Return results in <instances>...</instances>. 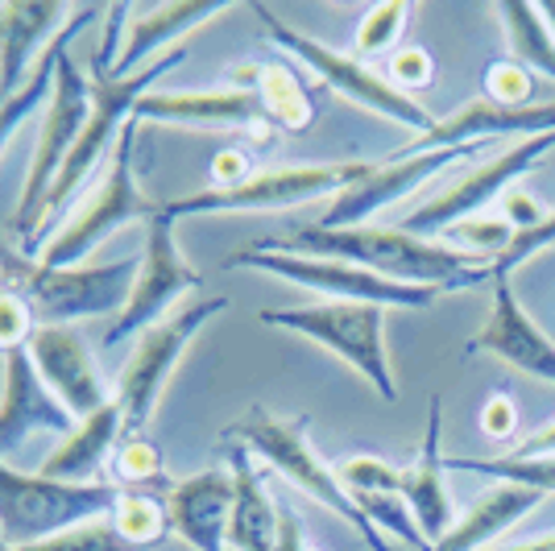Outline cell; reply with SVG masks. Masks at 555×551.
Here are the masks:
<instances>
[{"mask_svg":"<svg viewBox=\"0 0 555 551\" xmlns=\"http://www.w3.org/2000/svg\"><path fill=\"white\" fill-rule=\"evenodd\" d=\"M261 249H286L307 253V257H336L365 266L373 274L393 278V282H411V286H436L443 295L452 291H477L493 286V261L473 257L440 241H427L406 229H382V225H361V229H320V225H302L291 236H270L254 241Z\"/></svg>","mask_w":555,"mask_h":551,"instance_id":"obj_1","label":"cell"},{"mask_svg":"<svg viewBox=\"0 0 555 551\" xmlns=\"http://www.w3.org/2000/svg\"><path fill=\"white\" fill-rule=\"evenodd\" d=\"M307 432H311V414L307 411L274 414V411H266V407H249L224 436L241 439V444H245L254 457L266 460L274 473H282L291 485H299L311 502H320L324 510H332L336 518H345L348 527L365 539L370 551H393L390 539L373 527L370 514L361 510V502L345 489L340 473L315 452V444H311Z\"/></svg>","mask_w":555,"mask_h":551,"instance_id":"obj_2","label":"cell"},{"mask_svg":"<svg viewBox=\"0 0 555 551\" xmlns=\"http://www.w3.org/2000/svg\"><path fill=\"white\" fill-rule=\"evenodd\" d=\"M141 257H120L108 266H47L38 257L9 253L0 245V286L22 295L38 328H70L75 320L92 316H120L133 295Z\"/></svg>","mask_w":555,"mask_h":551,"instance_id":"obj_3","label":"cell"},{"mask_svg":"<svg viewBox=\"0 0 555 551\" xmlns=\"http://www.w3.org/2000/svg\"><path fill=\"white\" fill-rule=\"evenodd\" d=\"M120 502L116 482H54L42 473H22L0 460V539L4 548H25L83 523H100Z\"/></svg>","mask_w":555,"mask_h":551,"instance_id":"obj_4","label":"cell"},{"mask_svg":"<svg viewBox=\"0 0 555 551\" xmlns=\"http://www.w3.org/2000/svg\"><path fill=\"white\" fill-rule=\"evenodd\" d=\"M254 13L261 17V25H266L270 42H274L278 50H286V54H295L302 67L324 84V88H332L336 95L352 100V104L365 108V113L386 116V120H393V125L411 129L415 138H427V133L436 129V116L427 113L415 95L398 92L390 79H386V71L370 67V63L357 59V54H340V50H332V47H324V42H315V38H307V34H299L295 25L282 22L270 4H254Z\"/></svg>","mask_w":555,"mask_h":551,"instance_id":"obj_5","label":"cell"},{"mask_svg":"<svg viewBox=\"0 0 555 551\" xmlns=\"http://www.w3.org/2000/svg\"><path fill=\"white\" fill-rule=\"evenodd\" d=\"M257 320L266 328L299 332L307 341H315L332 357H340L348 369H357L377 390V398L398 402L390 345H386V307L324 299L311 307H291V311H257Z\"/></svg>","mask_w":555,"mask_h":551,"instance_id":"obj_6","label":"cell"},{"mask_svg":"<svg viewBox=\"0 0 555 551\" xmlns=\"http://www.w3.org/2000/svg\"><path fill=\"white\" fill-rule=\"evenodd\" d=\"M70 42L75 38L63 42L59 63H54V92H50L47 104V120H42V133H38V150L29 158L22 204H17V216H13V229L25 241V257H34L38 229H42V204H47L50 187L59 179V170L67 166L70 150H75V141L83 133V125H88V113H92V79L75 67Z\"/></svg>","mask_w":555,"mask_h":551,"instance_id":"obj_7","label":"cell"},{"mask_svg":"<svg viewBox=\"0 0 555 551\" xmlns=\"http://www.w3.org/2000/svg\"><path fill=\"white\" fill-rule=\"evenodd\" d=\"M224 307H229L224 295L199 299L191 303V307L170 311L166 320H158L154 328L141 332L133 353H129V361L120 369V377H116V407L125 414V439L141 436L150 427V419L158 411V402H163V394L170 386L179 361H183V353Z\"/></svg>","mask_w":555,"mask_h":551,"instance_id":"obj_8","label":"cell"},{"mask_svg":"<svg viewBox=\"0 0 555 551\" xmlns=\"http://www.w3.org/2000/svg\"><path fill=\"white\" fill-rule=\"evenodd\" d=\"M138 138H141V120L133 116V120L120 129V141H116L113 162H108L100 187L83 200V207H75V216L50 236V245H42L38 261L59 266V270H63V266H79V261H83L104 236H113L116 229L138 225V220L150 225V220L158 216L163 204L145 200L138 191V179H133V150H138Z\"/></svg>","mask_w":555,"mask_h":551,"instance_id":"obj_9","label":"cell"},{"mask_svg":"<svg viewBox=\"0 0 555 551\" xmlns=\"http://www.w3.org/2000/svg\"><path fill=\"white\" fill-rule=\"evenodd\" d=\"M370 170V162H315V166H270L254 170L232 187H204L183 200L163 204L170 220L183 216H220V212H282V207L311 204L320 195H340Z\"/></svg>","mask_w":555,"mask_h":551,"instance_id":"obj_10","label":"cell"},{"mask_svg":"<svg viewBox=\"0 0 555 551\" xmlns=\"http://www.w3.org/2000/svg\"><path fill=\"white\" fill-rule=\"evenodd\" d=\"M229 270H261V274L286 278L295 286L320 291L327 299L340 303H373V307H406V311H423L440 299L443 291L436 286H411V282H393L352 266V261H336V257H307V253H286V249H261V245H245L224 261Z\"/></svg>","mask_w":555,"mask_h":551,"instance_id":"obj_11","label":"cell"},{"mask_svg":"<svg viewBox=\"0 0 555 551\" xmlns=\"http://www.w3.org/2000/svg\"><path fill=\"white\" fill-rule=\"evenodd\" d=\"M547 150H555V133H539V138H522L509 141L502 154H493L486 166L468 170L464 179H456L452 187H443L436 200H427L423 207L406 212V220L398 229L415 232V236H427L436 241L452 225L461 220H473V216H486L493 200H502L506 191H514V183L531 170L534 162L543 158Z\"/></svg>","mask_w":555,"mask_h":551,"instance_id":"obj_12","label":"cell"},{"mask_svg":"<svg viewBox=\"0 0 555 551\" xmlns=\"http://www.w3.org/2000/svg\"><path fill=\"white\" fill-rule=\"evenodd\" d=\"M175 225L179 220H170L163 207H158V216L145 225V249H141V270H138V282H133V295L125 303V311L108 323V332H104V345H125L129 336H141L145 328H154L158 320L170 316V307L191 295V291H199V270L191 266L179 249V241H175Z\"/></svg>","mask_w":555,"mask_h":551,"instance_id":"obj_13","label":"cell"},{"mask_svg":"<svg viewBox=\"0 0 555 551\" xmlns=\"http://www.w3.org/2000/svg\"><path fill=\"white\" fill-rule=\"evenodd\" d=\"M477 150H481V145H448V150H431V154H402V158L393 154V158H386V162H370V170L352 187H345V191L327 204V212L315 225H320V229H361L370 216L398 204L402 195H411V191L423 187L427 179H436L452 162L473 158Z\"/></svg>","mask_w":555,"mask_h":551,"instance_id":"obj_14","label":"cell"},{"mask_svg":"<svg viewBox=\"0 0 555 551\" xmlns=\"http://www.w3.org/2000/svg\"><path fill=\"white\" fill-rule=\"evenodd\" d=\"M498 357L509 369L527 373L534 382H552L555 386V341L531 320V311L518 303L509 278L493 282V299H489L486 323L473 332V341L464 348V357Z\"/></svg>","mask_w":555,"mask_h":551,"instance_id":"obj_15","label":"cell"},{"mask_svg":"<svg viewBox=\"0 0 555 551\" xmlns=\"http://www.w3.org/2000/svg\"><path fill=\"white\" fill-rule=\"evenodd\" d=\"M29 361L38 369V377L47 382V390L67 407L79 423L92 419L95 411H104L116 394L108 390V382L100 377L95 357L88 341L75 328H38L29 336Z\"/></svg>","mask_w":555,"mask_h":551,"instance_id":"obj_16","label":"cell"},{"mask_svg":"<svg viewBox=\"0 0 555 551\" xmlns=\"http://www.w3.org/2000/svg\"><path fill=\"white\" fill-rule=\"evenodd\" d=\"M75 427H79V419L47 390V382L38 377V369L29 361V348L4 353V366H0V460L17 452L25 436H34V432L70 436Z\"/></svg>","mask_w":555,"mask_h":551,"instance_id":"obj_17","label":"cell"},{"mask_svg":"<svg viewBox=\"0 0 555 551\" xmlns=\"http://www.w3.org/2000/svg\"><path fill=\"white\" fill-rule=\"evenodd\" d=\"M141 125H191V129H245L257 141L270 138V120L257 95L241 84L204 92H150L133 113Z\"/></svg>","mask_w":555,"mask_h":551,"instance_id":"obj_18","label":"cell"},{"mask_svg":"<svg viewBox=\"0 0 555 551\" xmlns=\"http://www.w3.org/2000/svg\"><path fill=\"white\" fill-rule=\"evenodd\" d=\"M539 133H555V100L547 104H531V108H502L486 95L461 104L452 116L436 120V129L427 138H415L402 154H431V150H448V145H481L486 138H539Z\"/></svg>","mask_w":555,"mask_h":551,"instance_id":"obj_19","label":"cell"},{"mask_svg":"<svg viewBox=\"0 0 555 551\" xmlns=\"http://www.w3.org/2000/svg\"><path fill=\"white\" fill-rule=\"evenodd\" d=\"M166 518L170 535H179L195 551H224L232 518V473L204 469L183 482L166 485Z\"/></svg>","mask_w":555,"mask_h":551,"instance_id":"obj_20","label":"cell"},{"mask_svg":"<svg viewBox=\"0 0 555 551\" xmlns=\"http://www.w3.org/2000/svg\"><path fill=\"white\" fill-rule=\"evenodd\" d=\"M229 0H170V4H154V9H138L129 17L125 42L113 63V75H133V71L158 63L163 54L179 50V38L208 25L211 17L229 13Z\"/></svg>","mask_w":555,"mask_h":551,"instance_id":"obj_21","label":"cell"},{"mask_svg":"<svg viewBox=\"0 0 555 551\" xmlns=\"http://www.w3.org/2000/svg\"><path fill=\"white\" fill-rule=\"evenodd\" d=\"M70 4L63 0H4L0 4V104L13 100L25 84L29 59L42 50V42H54L70 22Z\"/></svg>","mask_w":555,"mask_h":551,"instance_id":"obj_22","label":"cell"},{"mask_svg":"<svg viewBox=\"0 0 555 551\" xmlns=\"http://www.w3.org/2000/svg\"><path fill=\"white\" fill-rule=\"evenodd\" d=\"M440 436H443V402H440V394H436V398L427 402L423 448H418L415 464L402 469V485H398V494H402V502L411 505V514H415L427 548L440 543L443 535H448V527H452V494H448V485H443V473H448V469H443Z\"/></svg>","mask_w":555,"mask_h":551,"instance_id":"obj_23","label":"cell"},{"mask_svg":"<svg viewBox=\"0 0 555 551\" xmlns=\"http://www.w3.org/2000/svg\"><path fill=\"white\" fill-rule=\"evenodd\" d=\"M232 473V518L229 543L236 551H278V527H282V505H274L266 489V473L254 464V452L245 444L229 448Z\"/></svg>","mask_w":555,"mask_h":551,"instance_id":"obj_24","label":"cell"},{"mask_svg":"<svg viewBox=\"0 0 555 551\" xmlns=\"http://www.w3.org/2000/svg\"><path fill=\"white\" fill-rule=\"evenodd\" d=\"M539 502H543V494H534V489L493 482L464 510L461 523H452L440 543H431L427 551H489L493 539H502L509 527H518Z\"/></svg>","mask_w":555,"mask_h":551,"instance_id":"obj_25","label":"cell"},{"mask_svg":"<svg viewBox=\"0 0 555 551\" xmlns=\"http://www.w3.org/2000/svg\"><path fill=\"white\" fill-rule=\"evenodd\" d=\"M120 444H125V414H120V407H116V398H113L104 411H95L92 419H83V423L38 464V473H42V477H54V482L92 485V477L116 457Z\"/></svg>","mask_w":555,"mask_h":551,"instance_id":"obj_26","label":"cell"},{"mask_svg":"<svg viewBox=\"0 0 555 551\" xmlns=\"http://www.w3.org/2000/svg\"><path fill=\"white\" fill-rule=\"evenodd\" d=\"M236 84L249 88L261 104L266 120L282 129V133H307L315 125V95L302 84V75L286 63H249V67H236Z\"/></svg>","mask_w":555,"mask_h":551,"instance_id":"obj_27","label":"cell"},{"mask_svg":"<svg viewBox=\"0 0 555 551\" xmlns=\"http://www.w3.org/2000/svg\"><path fill=\"white\" fill-rule=\"evenodd\" d=\"M95 13H104V9H100V4H79V9L70 13V22L63 25V34H59V38L47 47V54L34 63L29 84H25L13 100H4V104H0V150H4V141L13 138L25 120H29V113H38V108H42V100L54 92V63H59V50H63V42H67V38H75L83 25L92 22Z\"/></svg>","mask_w":555,"mask_h":551,"instance_id":"obj_28","label":"cell"},{"mask_svg":"<svg viewBox=\"0 0 555 551\" xmlns=\"http://www.w3.org/2000/svg\"><path fill=\"white\" fill-rule=\"evenodd\" d=\"M493 13L506 25L509 59H518L534 75L555 79V29L547 25L543 9L531 0H502V4H493Z\"/></svg>","mask_w":555,"mask_h":551,"instance_id":"obj_29","label":"cell"},{"mask_svg":"<svg viewBox=\"0 0 555 551\" xmlns=\"http://www.w3.org/2000/svg\"><path fill=\"white\" fill-rule=\"evenodd\" d=\"M108 523H113L125 543H133L141 551L163 548V539L170 535L166 502L150 489H120V502L113 505Z\"/></svg>","mask_w":555,"mask_h":551,"instance_id":"obj_30","label":"cell"},{"mask_svg":"<svg viewBox=\"0 0 555 551\" xmlns=\"http://www.w3.org/2000/svg\"><path fill=\"white\" fill-rule=\"evenodd\" d=\"M448 473H477V477H493V482L522 485L534 494H555V457H443Z\"/></svg>","mask_w":555,"mask_h":551,"instance_id":"obj_31","label":"cell"},{"mask_svg":"<svg viewBox=\"0 0 555 551\" xmlns=\"http://www.w3.org/2000/svg\"><path fill=\"white\" fill-rule=\"evenodd\" d=\"M411 4L406 0H386V4H373L365 9V17L357 25V38H352V54L357 59H370V54H393L402 29L411 22Z\"/></svg>","mask_w":555,"mask_h":551,"instance_id":"obj_32","label":"cell"},{"mask_svg":"<svg viewBox=\"0 0 555 551\" xmlns=\"http://www.w3.org/2000/svg\"><path fill=\"white\" fill-rule=\"evenodd\" d=\"M514 236H518V229L509 225L506 216H493V212L473 216V220H461V225H452V229L443 232V241H448L452 249L486 257V261H498V257L509 249Z\"/></svg>","mask_w":555,"mask_h":551,"instance_id":"obj_33","label":"cell"},{"mask_svg":"<svg viewBox=\"0 0 555 551\" xmlns=\"http://www.w3.org/2000/svg\"><path fill=\"white\" fill-rule=\"evenodd\" d=\"M481 95L502 104V108H531L534 95V71L522 67L518 59H493L481 71Z\"/></svg>","mask_w":555,"mask_h":551,"instance_id":"obj_34","label":"cell"},{"mask_svg":"<svg viewBox=\"0 0 555 551\" xmlns=\"http://www.w3.org/2000/svg\"><path fill=\"white\" fill-rule=\"evenodd\" d=\"M357 502H361V510L370 514V523L382 530L386 539L393 535V539H402L406 548L427 551V539H423V530H418L411 505L402 502V494H361Z\"/></svg>","mask_w":555,"mask_h":551,"instance_id":"obj_35","label":"cell"},{"mask_svg":"<svg viewBox=\"0 0 555 551\" xmlns=\"http://www.w3.org/2000/svg\"><path fill=\"white\" fill-rule=\"evenodd\" d=\"M116 485L120 489H145V485H163V452L158 444H150L145 436L125 439L113 457Z\"/></svg>","mask_w":555,"mask_h":551,"instance_id":"obj_36","label":"cell"},{"mask_svg":"<svg viewBox=\"0 0 555 551\" xmlns=\"http://www.w3.org/2000/svg\"><path fill=\"white\" fill-rule=\"evenodd\" d=\"M0 551H141L133 543H125L108 518L100 523H83L75 530H63V535H50V539H38V543H25V548H0Z\"/></svg>","mask_w":555,"mask_h":551,"instance_id":"obj_37","label":"cell"},{"mask_svg":"<svg viewBox=\"0 0 555 551\" xmlns=\"http://www.w3.org/2000/svg\"><path fill=\"white\" fill-rule=\"evenodd\" d=\"M336 473H340V482H345L352 498H361V494H398V485H402V469H393V464H386L382 457H370V452L340 460Z\"/></svg>","mask_w":555,"mask_h":551,"instance_id":"obj_38","label":"cell"},{"mask_svg":"<svg viewBox=\"0 0 555 551\" xmlns=\"http://www.w3.org/2000/svg\"><path fill=\"white\" fill-rule=\"evenodd\" d=\"M555 245V207H547V216L534 225V229L518 232L514 241H509V249L493 261V282L498 278H509L518 266H527V261H534L539 253H547Z\"/></svg>","mask_w":555,"mask_h":551,"instance_id":"obj_39","label":"cell"},{"mask_svg":"<svg viewBox=\"0 0 555 551\" xmlns=\"http://www.w3.org/2000/svg\"><path fill=\"white\" fill-rule=\"evenodd\" d=\"M386 79L406 95L418 92V88H431L436 84V59L423 47H398L386 59Z\"/></svg>","mask_w":555,"mask_h":551,"instance_id":"obj_40","label":"cell"},{"mask_svg":"<svg viewBox=\"0 0 555 551\" xmlns=\"http://www.w3.org/2000/svg\"><path fill=\"white\" fill-rule=\"evenodd\" d=\"M34 332H38L34 307H29L22 295H13V291L0 286V357L13 353V348H25Z\"/></svg>","mask_w":555,"mask_h":551,"instance_id":"obj_41","label":"cell"},{"mask_svg":"<svg viewBox=\"0 0 555 551\" xmlns=\"http://www.w3.org/2000/svg\"><path fill=\"white\" fill-rule=\"evenodd\" d=\"M518 423H522V407L509 390H493L481 407V432L493 444H509L518 439Z\"/></svg>","mask_w":555,"mask_h":551,"instance_id":"obj_42","label":"cell"},{"mask_svg":"<svg viewBox=\"0 0 555 551\" xmlns=\"http://www.w3.org/2000/svg\"><path fill=\"white\" fill-rule=\"evenodd\" d=\"M502 216H506L518 232H527V229H534L543 216H547V207L539 204V200H531L527 191H518V187H514V191H506V195H502Z\"/></svg>","mask_w":555,"mask_h":551,"instance_id":"obj_43","label":"cell"},{"mask_svg":"<svg viewBox=\"0 0 555 551\" xmlns=\"http://www.w3.org/2000/svg\"><path fill=\"white\" fill-rule=\"evenodd\" d=\"M509 457H555V423L531 432L527 439H518V444L509 448Z\"/></svg>","mask_w":555,"mask_h":551,"instance_id":"obj_44","label":"cell"},{"mask_svg":"<svg viewBox=\"0 0 555 551\" xmlns=\"http://www.w3.org/2000/svg\"><path fill=\"white\" fill-rule=\"evenodd\" d=\"M278 551H320L302 539V523L295 510L282 505V527H278Z\"/></svg>","mask_w":555,"mask_h":551,"instance_id":"obj_45","label":"cell"},{"mask_svg":"<svg viewBox=\"0 0 555 551\" xmlns=\"http://www.w3.org/2000/svg\"><path fill=\"white\" fill-rule=\"evenodd\" d=\"M489 551H555V530L552 535H539V539H522V543H506V548H489Z\"/></svg>","mask_w":555,"mask_h":551,"instance_id":"obj_46","label":"cell"},{"mask_svg":"<svg viewBox=\"0 0 555 551\" xmlns=\"http://www.w3.org/2000/svg\"><path fill=\"white\" fill-rule=\"evenodd\" d=\"M539 9H543V17H547V25L555 29V0H552V4H539Z\"/></svg>","mask_w":555,"mask_h":551,"instance_id":"obj_47","label":"cell"}]
</instances>
